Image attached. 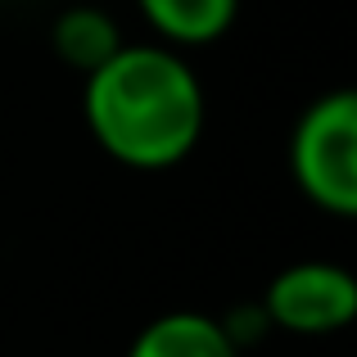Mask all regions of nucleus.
I'll return each mask as SVG.
<instances>
[{
    "label": "nucleus",
    "mask_w": 357,
    "mask_h": 357,
    "mask_svg": "<svg viewBox=\"0 0 357 357\" xmlns=\"http://www.w3.org/2000/svg\"><path fill=\"white\" fill-rule=\"evenodd\" d=\"M82 118L114 163L131 172H167L204 140L208 96L185 50L163 41H122L82 77Z\"/></svg>",
    "instance_id": "1"
},
{
    "label": "nucleus",
    "mask_w": 357,
    "mask_h": 357,
    "mask_svg": "<svg viewBox=\"0 0 357 357\" xmlns=\"http://www.w3.org/2000/svg\"><path fill=\"white\" fill-rule=\"evenodd\" d=\"M289 172L312 208L349 222L357 213V96L326 91L298 114L289 136Z\"/></svg>",
    "instance_id": "2"
},
{
    "label": "nucleus",
    "mask_w": 357,
    "mask_h": 357,
    "mask_svg": "<svg viewBox=\"0 0 357 357\" xmlns=\"http://www.w3.org/2000/svg\"><path fill=\"white\" fill-rule=\"evenodd\" d=\"M262 317L271 331H289L317 340V335H335L353 326L357 317V276L340 262H289L262 289Z\"/></svg>",
    "instance_id": "3"
},
{
    "label": "nucleus",
    "mask_w": 357,
    "mask_h": 357,
    "mask_svg": "<svg viewBox=\"0 0 357 357\" xmlns=\"http://www.w3.org/2000/svg\"><path fill=\"white\" fill-rule=\"evenodd\" d=\"M127 357H240V344L231 340L222 317L181 307L140 326L127 344Z\"/></svg>",
    "instance_id": "4"
},
{
    "label": "nucleus",
    "mask_w": 357,
    "mask_h": 357,
    "mask_svg": "<svg viewBox=\"0 0 357 357\" xmlns=\"http://www.w3.org/2000/svg\"><path fill=\"white\" fill-rule=\"evenodd\" d=\"M145 27L172 50H199L236 27L240 0H136Z\"/></svg>",
    "instance_id": "5"
},
{
    "label": "nucleus",
    "mask_w": 357,
    "mask_h": 357,
    "mask_svg": "<svg viewBox=\"0 0 357 357\" xmlns=\"http://www.w3.org/2000/svg\"><path fill=\"white\" fill-rule=\"evenodd\" d=\"M118 45H122L118 18L105 14V9H96V5H73V9H63V14H54V23H50L54 59L68 63L82 77H86L91 68H100Z\"/></svg>",
    "instance_id": "6"
}]
</instances>
